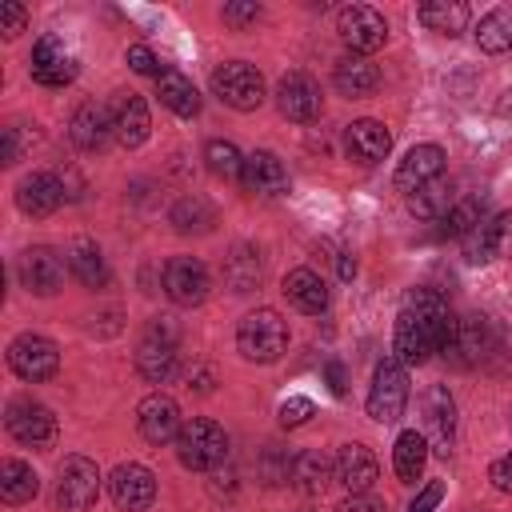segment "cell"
<instances>
[{"instance_id": "f6af8a7d", "label": "cell", "mask_w": 512, "mask_h": 512, "mask_svg": "<svg viewBox=\"0 0 512 512\" xmlns=\"http://www.w3.org/2000/svg\"><path fill=\"white\" fill-rule=\"evenodd\" d=\"M440 500H444V484H440V480H432V484H424V488H420V496L408 504V512H432Z\"/></svg>"}, {"instance_id": "6da1fadb", "label": "cell", "mask_w": 512, "mask_h": 512, "mask_svg": "<svg viewBox=\"0 0 512 512\" xmlns=\"http://www.w3.org/2000/svg\"><path fill=\"white\" fill-rule=\"evenodd\" d=\"M456 336V316L448 300L432 288H420L408 296V304L396 316L392 332V352L400 364H424L432 352H444Z\"/></svg>"}, {"instance_id": "8992f818", "label": "cell", "mask_w": 512, "mask_h": 512, "mask_svg": "<svg viewBox=\"0 0 512 512\" xmlns=\"http://www.w3.org/2000/svg\"><path fill=\"white\" fill-rule=\"evenodd\" d=\"M212 92H216L228 108L252 112V108L264 104V76H260L252 64H244V60H228L224 68L212 72Z\"/></svg>"}, {"instance_id": "603a6c76", "label": "cell", "mask_w": 512, "mask_h": 512, "mask_svg": "<svg viewBox=\"0 0 512 512\" xmlns=\"http://www.w3.org/2000/svg\"><path fill=\"white\" fill-rule=\"evenodd\" d=\"M344 148H348V156L356 164H380L388 156V148H392V136H388V128L380 120H356L344 132Z\"/></svg>"}, {"instance_id": "cb8c5ba5", "label": "cell", "mask_w": 512, "mask_h": 512, "mask_svg": "<svg viewBox=\"0 0 512 512\" xmlns=\"http://www.w3.org/2000/svg\"><path fill=\"white\" fill-rule=\"evenodd\" d=\"M488 348H492V332H488V320L484 316H464V320H456V336H452V344L444 348V356H452L456 364H476V360H484L488 356Z\"/></svg>"}, {"instance_id": "ac0fdd59", "label": "cell", "mask_w": 512, "mask_h": 512, "mask_svg": "<svg viewBox=\"0 0 512 512\" xmlns=\"http://www.w3.org/2000/svg\"><path fill=\"white\" fill-rule=\"evenodd\" d=\"M332 468H336V480L348 488V496H360V492H368V488L376 484V476H380V468H376V456H372L364 444H340V448H336V460H332Z\"/></svg>"}, {"instance_id": "484cf974", "label": "cell", "mask_w": 512, "mask_h": 512, "mask_svg": "<svg viewBox=\"0 0 512 512\" xmlns=\"http://www.w3.org/2000/svg\"><path fill=\"white\" fill-rule=\"evenodd\" d=\"M332 84H336L340 96H352V100L356 96H372L380 88V68L372 60H364V56H344L336 64V72H332Z\"/></svg>"}, {"instance_id": "30bf717a", "label": "cell", "mask_w": 512, "mask_h": 512, "mask_svg": "<svg viewBox=\"0 0 512 512\" xmlns=\"http://www.w3.org/2000/svg\"><path fill=\"white\" fill-rule=\"evenodd\" d=\"M108 496L120 512H144L156 500V476L144 464L128 460L108 476Z\"/></svg>"}, {"instance_id": "b9f144b4", "label": "cell", "mask_w": 512, "mask_h": 512, "mask_svg": "<svg viewBox=\"0 0 512 512\" xmlns=\"http://www.w3.org/2000/svg\"><path fill=\"white\" fill-rule=\"evenodd\" d=\"M312 412H316V404H312L308 396H288V400L280 404V424H284V428H300Z\"/></svg>"}, {"instance_id": "d6a6232c", "label": "cell", "mask_w": 512, "mask_h": 512, "mask_svg": "<svg viewBox=\"0 0 512 512\" xmlns=\"http://www.w3.org/2000/svg\"><path fill=\"white\" fill-rule=\"evenodd\" d=\"M288 480H292V488H300L304 496L324 492V484H328V456H320L316 448L296 452V456H292V468H288Z\"/></svg>"}, {"instance_id": "277c9868", "label": "cell", "mask_w": 512, "mask_h": 512, "mask_svg": "<svg viewBox=\"0 0 512 512\" xmlns=\"http://www.w3.org/2000/svg\"><path fill=\"white\" fill-rule=\"evenodd\" d=\"M136 368L152 384H164V380L176 376V324L168 316L148 324V332H144V340L136 348Z\"/></svg>"}, {"instance_id": "f907efd6", "label": "cell", "mask_w": 512, "mask_h": 512, "mask_svg": "<svg viewBox=\"0 0 512 512\" xmlns=\"http://www.w3.org/2000/svg\"><path fill=\"white\" fill-rule=\"evenodd\" d=\"M340 276H344V280H352V276H356V260H352L348 252L340 256Z\"/></svg>"}, {"instance_id": "ab89813d", "label": "cell", "mask_w": 512, "mask_h": 512, "mask_svg": "<svg viewBox=\"0 0 512 512\" xmlns=\"http://www.w3.org/2000/svg\"><path fill=\"white\" fill-rule=\"evenodd\" d=\"M476 224H480V204L476 200H456L448 208V216H444V236H460L464 240Z\"/></svg>"}, {"instance_id": "e0dca14e", "label": "cell", "mask_w": 512, "mask_h": 512, "mask_svg": "<svg viewBox=\"0 0 512 512\" xmlns=\"http://www.w3.org/2000/svg\"><path fill=\"white\" fill-rule=\"evenodd\" d=\"M276 104H280V112H284L288 120L308 124V120L320 116V88H316L312 76H304V72H288V76H280Z\"/></svg>"}, {"instance_id": "60d3db41", "label": "cell", "mask_w": 512, "mask_h": 512, "mask_svg": "<svg viewBox=\"0 0 512 512\" xmlns=\"http://www.w3.org/2000/svg\"><path fill=\"white\" fill-rule=\"evenodd\" d=\"M224 24L228 28H236V32H244L248 24H256L260 20V4L256 0H232V4H224Z\"/></svg>"}, {"instance_id": "52a82bcc", "label": "cell", "mask_w": 512, "mask_h": 512, "mask_svg": "<svg viewBox=\"0 0 512 512\" xmlns=\"http://www.w3.org/2000/svg\"><path fill=\"white\" fill-rule=\"evenodd\" d=\"M100 496V468L88 456H64L60 480H56V500L64 512H88Z\"/></svg>"}, {"instance_id": "9c48e42d", "label": "cell", "mask_w": 512, "mask_h": 512, "mask_svg": "<svg viewBox=\"0 0 512 512\" xmlns=\"http://www.w3.org/2000/svg\"><path fill=\"white\" fill-rule=\"evenodd\" d=\"M8 364H12V372L20 376V380H48V376H56V368H60V352H56V344L48 340V336H36V332H24V336H16L12 344H8Z\"/></svg>"}, {"instance_id": "d6986e66", "label": "cell", "mask_w": 512, "mask_h": 512, "mask_svg": "<svg viewBox=\"0 0 512 512\" xmlns=\"http://www.w3.org/2000/svg\"><path fill=\"white\" fill-rule=\"evenodd\" d=\"M240 184L256 196H280L288 188V168L280 164L276 152L268 148H256L252 156H244V172H240Z\"/></svg>"}, {"instance_id": "f35d334b", "label": "cell", "mask_w": 512, "mask_h": 512, "mask_svg": "<svg viewBox=\"0 0 512 512\" xmlns=\"http://www.w3.org/2000/svg\"><path fill=\"white\" fill-rule=\"evenodd\" d=\"M204 160H208V168H212L216 176H224V180H236V176L244 172V156H240V148H236L232 140H208Z\"/></svg>"}, {"instance_id": "44dd1931", "label": "cell", "mask_w": 512, "mask_h": 512, "mask_svg": "<svg viewBox=\"0 0 512 512\" xmlns=\"http://www.w3.org/2000/svg\"><path fill=\"white\" fill-rule=\"evenodd\" d=\"M20 280L36 296H52L64 284V264H60V256L52 248H28L20 256Z\"/></svg>"}, {"instance_id": "c3c4849f", "label": "cell", "mask_w": 512, "mask_h": 512, "mask_svg": "<svg viewBox=\"0 0 512 512\" xmlns=\"http://www.w3.org/2000/svg\"><path fill=\"white\" fill-rule=\"evenodd\" d=\"M324 380H328V388H332L336 396L348 392V376H344V364H340V360H328V364H324Z\"/></svg>"}, {"instance_id": "bcb514c9", "label": "cell", "mask_w": 512, "mask_h": 512, "mask_svg": "<svg viewBox=\"0 0 512 512\" xmlns=\"http://www.w3.org/2000/svg\"><path fill=\"white\" fill-rule=\"evenodd\" d=\"M488 480H492L500 492H512V452H508V456H500V460H492Z\"/></svg>"}, {"instance_id": "ffe728a7", "label": "cell", "mask_w": 512, "mask_h": 512, "mask_svg": "<svg viewBox=\"0 0 512 512\" xmlns=\"http://www.w3.org/2000/svg\"><path fill=\"white\" fill-rule=\"evenodd\" d=\"M64 184L56 172H32L28 180H20L16 188V204L24 216H52L60 204H64Z\"/></svg>"}, {"instance_id": "e575fe53", "label": "cell", "mask_w": 512, "mask_h": 512, "mask_svg": "<svg viewBox=\"0 0 512 512\" xmlns=\"http://www.w3.org/2000/svg\"><path fill=\"white\" fill-rule=\"evenodd\" d=\"M36 492H40V480L24 460H4L0 464V496H4V504H24Z\"/></svg>"}, {"instance_id": "d4e9b609", "label": "cell", "mask_w": 512, "mask_h": 512, "mask_svg": "<svg viewBox=\"0 0 512 512\" xmlns=\"http://www.w3.org/2000/svg\"><path fill=\"white\" fill-rule=\"evenodd\" d=\"M424 416H428V436H432V448L440 456H448L452 448V432H456V404L448 396V388L432 384L428 396H424Z\"/></svg>"}, {"instance_id": "836d02e7", "label": "cell", "mask_w": 512, "mask_h": 512, "mask_svg": "<svg viewBox=\"0 0 512 512\" xmlns=\"http://www.w3.org/2000/svg\"><path fill=\"white\" fill-rule=\"evenodd\" d=\"M416 16H420L424 28L440 32V36H456V32H464V24H468V8H464L460 0H428V4H420Z\"/></svg>"}, {"instance_id": "8d00e7d4", "label": "cell", "mask_w": 512, "mask_h": 512, "mask_svg": "<svg viewBox=\"0 0 512 512\" xmlns=\"http://www.w3.org/2000/svg\"><path fill=\"white\" fill-rule=\"evenodd\" d=\"M408 204H412V212L424 216V220H444L448 208H452V184H448V180H432V184H424L420 192H412Z\"/></svg>"}, {"instance_id": "7c38bea8", "label": "cell", "mask_w": 512, "mask_h": 512, "mask_svg": "<svg viewBox=\"0 0 512 512\" xmlns=\"http://www.w3.org/2000/svg\"><path fill=\"white\" fill-rule=\"evenodd\" d=\"M8 432L28 448H48L56 440V416L36 400H12L8 404Z\"/></svg>"}, {"instance_id": "4fadbf2b", "label": "cell", "mask_w": 512, "mask_h": 512, "mask_svg": "<svg viewBox=\"0 0 512 512\" xmlns=\"http://www.w3.org/2000/svg\"><path fill=\"white\" fill-rule=\"evenodd\" d=\"M512 252V212H496L492 220H480L468 236H464V256L472 264H488Z\"/></svg>"}, {"instance_id": "9a60e30c", "label": "cell", "mask_w": 512, "mask_h": 512, "mask_svg": "<svg viewBox=\"0 0 512 512\" xmlns=\"http://www.w3.org/2000/svg\"><path fill=\"white\" fill-rule=\"evenodd\" d=\"M440 172H444V148H440V144H416V148H408L404 160L396 164V188L412 196V192H420L424 184L440 180Z\"/></svg>"}, {"instance_id": "d590c367", "label": "cell", "mask_w": 512, "mask_h": 512, "mask_svg": "<svg viewBox=\"0 0 512 512\" xmlns=\"http://www.w3.org/2000/svg\"><path fill=\"white\" fill-rule=\"evenodd\" d=\"M476 44L484 48V52H508L512 48V12L508 8H492L488 16H480V24H476Z\"/></svg>"}, {"instance_id": "1f68e13d", "label": "cell", "mask_w": 512, "mask_h": 512, "mask_svg": "<svg viewBox=\"0 0 512 512\" xmlns=\"http://www.w3.org/2000/svg\"><path fill=\"white\" fill-rule=\"evenodd\" d=\"M260 272H264L260 268V252L252 244H236L232 256L224 260V284L232 292H252L260 284Z\"/></svg>"}, {"instance_id": "5bb4252c", "label": "cell", "mask_w": 512, "mask_h": 512, "mask_svg": "<svg viewBox=\"0 0 512 512\" xmlns=\"http://www.w3.org/2000/svg\"><path fill=\"white\" fill-rule=\"evenodd\" d=\"M136 424H140V436L148 440V444H168V440H176L180 436V408H176V400L172 396H164V392H152L148 400H140V408H136Z\"/></svg>"}, {"instance_id": "f546056e", "label": "cell", "mask_w": 512, "mask_h": 512, "mask_svg": "<svg viewBox=\"0 0 512 512\" xmlns=\"http://www.w3.org/2000/svg\"><path fill=\"white\" fill-rule=\"evenodd\" d=\"M424 464H428V440H424V432H416V428L400 432V436H396V448H392V468H396V476H400L404 484H416V480L424 476Z\"/></svg>"}, {"instance_id": "7bdbcfd3", "label": "cell", "mask_w": 512, "mask_h": 512, "mask_svg": "<svg viewBox=\"0 0 512 512\" xmlns=\"http://www.w3.org/2000/svg\"><path fill=\"white\" fill-rule=\"evenodd\" d=\"M124 60H128V68H132V72H140V76H160V72H164V68H160V60H156V52H152L148 44H132Z\"/></svg>"}, {"instance_id": "681fc988", "label": "cell", "mask_w": 512, "mask_h": 512, "mask_svg": "<svg viewBox=\"0 0 512 512\" xmlns=\"http://www.w3.org/2000/svg\"><path fill=\"white\" fill-rule=\"evenodd\" d=\"M16 156H20V136L16 128H4V164H16Z\"/></svg>"}, {"instance_id": "f1b7e54d", "label": "cell", "mask_w": 512, "mask_h": 512, "mask_svg": "<svg viewBox=\"0 0 512 512\" xmlns=\"http://www.w3.org/2000/svg\"><path fill=\"white\" fill-rule=\"evenodd\" d=\"M284 296L300 308V312H324L328 308V288H324V280L312 272V268H292L288 276H284Z\"/></svg>"}, {"instance_id": "4dcf8cb0", "label": "cell", "mask_w": 512, "mask_h": 512, "mask_svg": "<svg viewBox=\"0 0 512 512\" xmlns=\"http://www.w3.org/2000/svg\"><path fill=\"white\" fill-rule=\"evenodd\" d=\"M68 268H72V276H76L84 288H104V284L112 280L104 252H100L92 240H76V244L68 248Z\"/></svg>"}, {"instance_id": "74e56055", "label": "cell", "mask_w": 512, "mask_h": 512, "mask_svg": "<svg viewBox=\"0 0 512 512\" xmlns=\"http://www.w3.org/2000/svg\"><path fill=\"white\" fill-rule=\"evenodd\" d=\"M172 224H176V232H208L216 224V208L204 196H184L172 208Z\"/></svg>"}, {"instance_id": "8fae6325", "label": "cell", "mask_w": 512, "mask_h": 512, "mask_svg": "<svg viewBox=\"0 0 512 512\" xmlns=\"http://www.w3.org/2000/svg\"><path fill=\"white\" fill-rule=\"evenodd\" d=\"M164 292L172 304L180 308H192L208 296V268L196 260V256H172L164 264Z\"/></svg>"}, {"instance_id": "7a4b0ae2", "label": "cell", "mask_w": 512, "mask_h": 512, "mask_svg": "<svg viewBox=\"0 0 512 512\" xmlns=\"http://www.w3.org/2000/svg\"><path fill=\"white\" fill-rule=\"evenodd\" d=\"M236 348L244 360H256V364H272L284 356L288 348V324L280 320L276 308H256L240 320L236 328Z\"/></svg>"}, {"instance_id": "83f0119b", "label": "cell", "mask_w": 512, "mask_h": 512, "mask_svg": "<svg viewBox=\"0 0 512 512\" xmlns=\"http://www.w3.org/2000/svg\"><path fill=\"white\" fill-rule=\"evenodd\" d=\"M156 96H160V104H164L168 112H176V116H196V112H200V92H196V84H192L184 72H176V68H164V72L156 76Z\"/></svg>"}, {"instance_id": "ba28073f", "label": "cell", "mask_w": 512, "mask_h": 512, "mask_svg": "<svg viewBox=\"0 0 512 512\" xmlns=\"http://www.w3.org/2000/svg\"><path fill=\"white\" fill-rule=\"evenodd\" d=\"M336 32H340V40H344L352 52H360V56L384 48V40H388L384 16H380L376 8H368V4H344V8L336 12Z\"/></svg>"}, {"instance_id": "4316f807", "label": "cell", "mask_w": 512, "mask_h": 512, "mask_svg": "<svg viewBox=\"0 0 512 512\" xmlns=\"http://www.w3.org/2000/svg\"><path fill=\"white\" fill-rule=\"evenodd\" d=\"M112 124H116V140L124 144V148H140L144 140H148V104L140 100V96H120L116 100V108H112Z\"/></svg>"}, {"instance_id": "7402d4cb", "label": "cell", "mask_w": 512, "mask_h": 512, "mask_svg": "<svg viewBox=\"0 0 512 512\" xmlns=\"http://www.w3.org/2000/svg\"><path fill=\"white\" fill-rule=\"evenodd\" d=\"M68 136H72V144H76L80 152H100V148L108 144V136H116V124H112L108 108L84 104V108H76V116H72V124H68Z\"/></svg>"}, {"instance_id": "ee69618b", "label": "cell", "mask_w": 512, "mask_h": 512, "mask_svg": "<svg viewBox=\"0 0 512 512\" xmlns=\"http://www.w3.org/2000/svg\"><path fill=\"white\" fill-rule=\"evenodd\" d=\"M24 24H28V8L24 4H16V0H8V4H0V32L12 40V36H20L24 32Z\"/></svg>"}, {"instance_id": "7dc6e473", "label": "cell", "mask_w": 512, "mask_h": 512, "mask_svg": "<svg viewBox=\"0 0 512 512\" xmlns=\"http://www.w3.org/2000/svg\"><path fill=\"white\" fill-rule=\"evenodd\" d=\"M336 512H384V504H380L376 496L360 492V496H348V500H340V508H336Z\"/></svg>"}, {"instance_id": "2e32d148", "label": "cell", "mask_w": 512, "mask_h": 512, "mask_svg": "<svg viewBox=\"0 0 512 512\" xmlns=\"http://www.w3.org/2000/svg\"><path fill=\"white\" fill-rule=\"evenodd\" d=\"M76 76V60L60 44V36H40L32 48V80L44 88H64Z\"/></svg>"}, {"instance_id": "5b68a950", "label": "cell", "mask_w": 512, "mask_h": 512, "mask_svg": "<svg viewBox=\"0 0 512 512\" xmlns=\"http://www.w3.org/2000/svg\"><path fill=\"white\" fill-rule=\"evenodd\" d=\"M408 404V372L404 364L392 356V360H380L376 372H372V388H368V416L376 424H392L400 420Z\"/></svg>"}, {"instance_id": "3957f363", "label": "cell", "mask_w": 512, "mask_h": 512, "mask_svg": "<svg viewBox=\"0 0 512 512\" xmlns=\"http://www.w3.org/2000/svg\"><path fill=\"white\" fill-rule=\"evenodd\" d=\"M176 456H180V464L192 468V472H212V468H220V464L228 460V436H224V428H220L216 420L196 416V420H188V424L180 428V436H176Z\"/></svg>"}]
</instances>
